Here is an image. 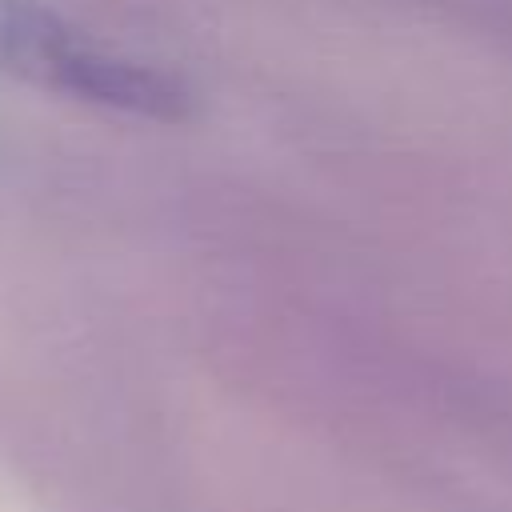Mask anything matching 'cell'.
<instances>
[{
	"label": "cell",
	"instance_id": "obj_2",
	"mask_svg": "<svg viewBox=\"0 0 512 512\" xmlns=\"http://www.w3.org/2000/svg\"><path fill=\"white\" fill-rule=\"evenodd\" d=\"M84 36L40 0H0V72L48 88Z\"/></svg>",
	"mask_w": 512,
	"mask_h": 512
},
{
	"label": "cell",
	"instance_id": "obj_1",
	"mask_svg": "<svg viewBox=\"0 0 512 512\" xmlns=\"http://www.w3.org/2000/svg\"><path fill=\"white\" fill-rule=\"evenodd\" d=\"M52 92L108 108V112L140 116V120L180 124V120L196 116V92L188 88V80H180L176 72H164L148 60L108 52V48L92 44L88 36L60 64Z\"/></svg>",
	"mask_w": 512,
	"mask_h": 512
}]
</instances>
